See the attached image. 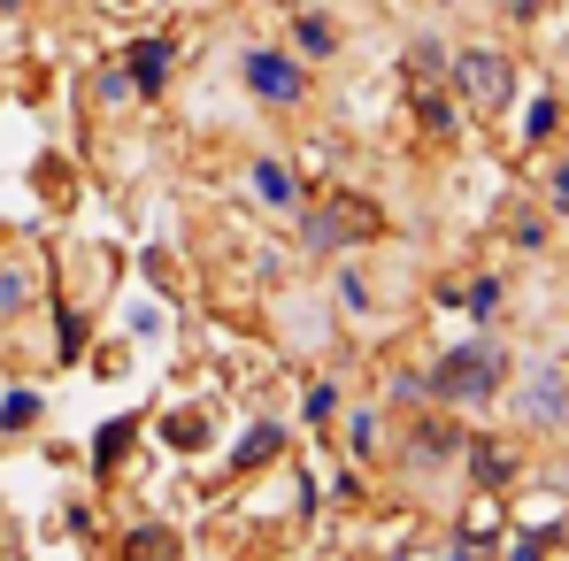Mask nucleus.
Here are the masks:
<instances>
[{"instance_id":"4","label":"nucleus","mask_w":569,"mask_h":561,"mask_svg":"<svg viewBox=\"0 0 569 561\" xmlns=\"http://www.w3.org/2000/svg\"><path fill=\"white\" fill-rule=\"evenodd\" d=\"M247 86H254L262 100H278V108H292V100L308 93V86H300V70H292L284 54H270V47H254V54H247Z\"/></svg>"},{"instance_id":"7","label":"nucleus","mask_w":569,"mask_h":561,"mask_svg":"<svg viewBox=\"0 0 569 561\" xmlns=\"http://www.w3.org/2000/svg\"><path fill=\"white\" fill-rule=\"evenodd\" d=\"M162 62H170V54H162V47H154V39H147V47H139V54H131V70H139V86H154V70H162Z\"/></svg>"},{"instance_id":"5","label":"nucleus","mask_w":569,"mask_h":561,"mask_svg":"<svg viewBox=\"0 0 569 561\" xmlns=\"http://www.w3.org/2000/svg\"><path fill=\"white\" fill-rule=\"evenodd\" d=\"M254 192H262L270 208H292V178H284V162H254Z\"/></svg>"},{"instance_id":"9","label":"nucleus","mask_w":569,"mask_h":561,"mask_svg":"<svg viewBox=\"0 0 569 561\" xmlns=\"http://www.w3.org/2000/svg\"><path fill=\"white\" fill-rule=\"evenodd\" d=\"M31 415H39V400H31V392H16V400L0 408V423H31Z\"/></svg>"},{"instance_id":"8","label":"nucleus","mask_w":569,"mask_h":561,"mask_svg":"<svg viewBox=\"0 0 569 561\" xmlns=\"http://www.w3.org/2000/svg\"><path fill=\"white\" fill-rule=\"evenodd\" d=\"M131 554H139V561H162V554H170V539H162V531H139V539H131Z\"/></svg>"},{"instance_id":"3","label":"nucleus","mask_w":569,"mask_h":561,"mask_svg":"<svg viewBox=\"0 0 569 561\" xmlns=\"http://www.w3.org/2000/svg\"><path fill=\"white\" fill-rule=\"evenodd\" d=\"M516 408H523V423L562 431V423H569V384H562V370H531V377H523V392H516Z\"/></svg>"},{"instance_id":"6","label":"nucleus","mask_w":569,"mask_h":561,"mask_svg":"<svg viewBox=\"0 0 569 561\" xmlns=\"http://www.w3.org/2000/svg\"><path fill=\"white\" fill-rule=\"evenodd\" d=\"M523 523H531V531H555V523H562V500H547V492L523 500Z\"/></svg>"},{"instance_id":"2","label":"nucleus","mask_w":569,"mask_h":561,"mask_svg":"<svg viewBox=\"0 0 569 561\" xmlns=\"http://www.w3.org/2000/svg\"><path fill=\"white\" fill-rule=\"evenodd\" d=\"M455 86H462V100H470V108L500 116V108L516 100V70H508L492 47H470V54H455Z\"/></svg>"},{"instance_id":"1","label":"nucleus","mask_w":569,"mask_h":561,"mask_svg":"<svg viewBox=\"0 0 569 561\" xmlns=\"http://www.w3.org/2000/svg\"><path fill=\"white\" fill-rule=\"evenodd\" d=\"M500 377H508V354L477 339V347H455V354L439 362L431 392H439V400H492V392H500Z\"/></svg>"},{"instance_id":"10","label":"nucleus","mask_w":569,"mask_h":561,"mask_svg":"<svg viewBox=\"0 0 569 561\" xmlns=\"http://www.w3.org/2000/svg\"><path fill=\"white\" fill-rule=\"evenodd\" d=\"M492 8H500V16H531L539 0H492Z\"/></svg>"}]
</instances>
